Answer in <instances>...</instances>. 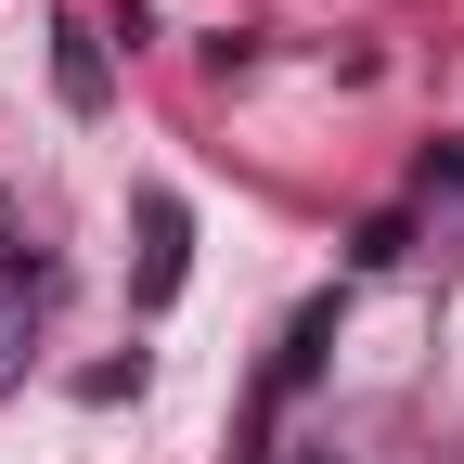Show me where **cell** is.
<instances>
[{"instance_id":"1","label":"cell","mask_w":464,"mask_h":464,"mask_svg":"<svg viewBox=\"0 0 464 464\" xmlns=\"http://www.w3.org/2000/svg\"><path fill=\"white\" fill-rule=\"evenodd\" d=\"M52 103H65V116H103L116 103V52H103V26H52Z\"/></svg>"},{"instance_id":"2","label":"cell","mask_w":464,"mask_h":464,"mask_svg":"<svg viewBox=\"0 0 464 464\" xmlns=\"http://www.w3.org/2000/svg\"><path fill=\"white\" fill-rule=\"evenodd\" d=\"M181 271H194V207L181 194H142V310L181 297Z\"/></svg>"},{"instance_id":"3","label":"cell","mask_w":464,"mask_h":464,"mask_svg":"<svg viewBox=\"0 0 464 464\" xmlns=\"http://www.w3.org/2000/svg\"><path fill=\"white\" fill-rule=\"evenodd\" d=\"M413 194H464V142H426L413 155Z\"/></svg>"}]
</instances>
